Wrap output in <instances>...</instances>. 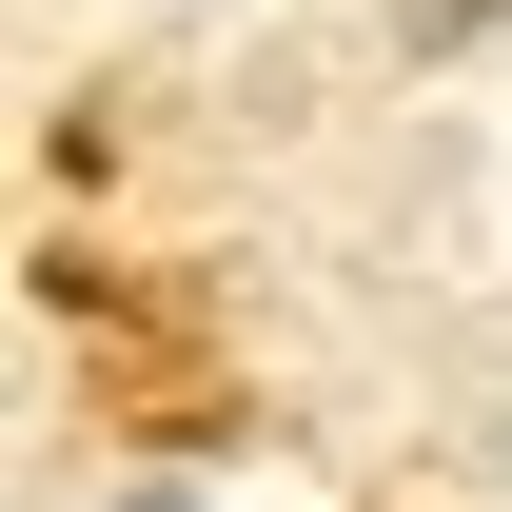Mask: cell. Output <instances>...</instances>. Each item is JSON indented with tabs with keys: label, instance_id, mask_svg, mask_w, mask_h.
<instances>
[{
	"label": "cell",
	"instance_id": "1",
	"mask_svg": "<svg viewBox=\"0 0 512 512\" xmlns=\"http://www.w3.org/2000/svg\"><path fill=\"white\" fill-rule=\"evenodd\" d=\"M512 0H394V40H414V60H453V40H493Z\"/></svg>",
	"mask_w": 512,
	"mask_h": 512
},
{
	"label": "cell",
	"instance_id": "2",
	"mask_svg": "<svg viewBox=\"0 0 512 512\" xmlns=\"http://www.w3.org/2000/svg\"><path fill=\"white\" fill-rule=\"evenodd\" d=\"M138 512H178V493H138Z\"/></svg>",
	"mask_w": 512,
	"mask_h": 512
}]
</instances>
